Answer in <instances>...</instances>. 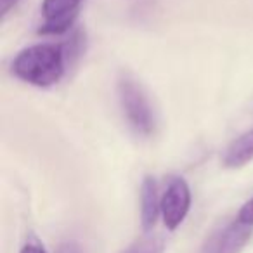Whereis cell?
I'll list each match as a JSON object with an SVG mask.
<instances>
[{
  "mask_svg": "<svg viewBox=\"0 0 253 253\" xmlns=\"http://www.w3.org/2000/svg\"><path fill=\"white\" fill-rule=\"evenodd\" d=\"M116 88H118V99L120 106L123 109V115H125L126 122L130 123L132 128L144 137L155 134V111H153V106L142 85L132 75L122 73L118 78Z\"/></svg>",
  "mask_w": 253,
  "mask_h": 253,
  "instance_id": "2",
  "label": "cell"
},
{
  "mask_svg": "<svg viewBox=\"0 0 253 253\" xmlns=\"http://www.w3.org/2000/svg\"><path fill=\"white\" fill-rule=\"evenodd\" d=\"M160 213L162 198L158 196V184L155 177L146 175L141 184V224L144 231H151L155 227Z\"/></svg>",
  "mask_w": 253,
  "mask_h": 253,
  "instance_id": "6",
  "label": "cell"
},
{
  "mask_svg": "<svg viewBox=\"0 0 253 253\" xmlns=\"http://www.w3.org/2000/svg\"><path fill=\"white\" fill-rule=\"evenodd\" d=\"M84 0H43L42 14L45 18L39 28L40 35H63L77 21Z\"/></svg>",
  "mask_w": 253,
  "mask_h": 253,
  "instance_id": "4",
  "label": "cell"
},
{
  "mask_svg": "<svg viewBox=\"0 0 253 253\" xmlns=\"http://www.w3.org/2000/svg\"><path fill=\"white\" fill-rule=\"evenodd\" d=\"M250 238L252 227L236 218L211 232L210 238L205 241L201 253H241Z\"/></svg>",
  "mask_w": 253,
  "mask_h": 253,
  "instance_id": "5",
  "label": "cell"
},
{
  "mask_svg": "<svg viewBox=\"0 0 253 253\" xmlns=\"http://www.w3.org/2000/svg\"><path fill=\"white\" fill-rule=\"evenodd\" d=\"M19 253H47V250H45V246L39 241V239L30 238L28 241L25 243V246H23Z\"/></svg>",
  "mask_w": 253,
  "mask_h": 253,
  "instance_id": "10",
  "label": "cell"
},
{
  "mask_svg": "<svg viewBox=\"0 0 253 253\" xmlns=\"http://www.w3.org/2000/svg\"><path fill=\"white\" fill-rule=\"evenodd\" d=\"M253 160V128L231 142L224 155V167L227 169H241Z\"/></svg>",
  "mask_w": 253,
  "mask_h": 253,
  "instance_id": "7",
  "label": "cell"
},
{
  "mask_svg": "<svg viewBox=\"0 0 253 253\" xmlns=\"http://www.w3.org/2000/svg\"><path fill=\"white\" fill-rule=\"evenodd\" d=\"M191 208V189L182 177H170L162 196V217L169 231H175Z\"/></svg>",
  "mask_w": 253,
  "mask_h": 253,
  "instance_id": "3",
  "label": "cell"
},
{
  "mask_svg": "<svg viewBox=\"0 0 253 253\" xmlns=\"http://www.w3.org/2000/svg\"><path fill=\"white\" fill-rule=\"evenodd\" d=\"M66 52L63 45L37 43L26 47L12 61V73L19 80L35 87H52L63 78L66 71Z\"/></svg>",
  "mask_w": 253,
  "mask_h": 253,
  "instance_id": "1",
  "label": "cell"
},
{
  "mask_svg": "<svg viewBox=\"0 0 253 253\" xmlns=\"http://www.w3.org/2000/svg\"><path fill=\"white\" fill-rule=\"evenodd\" d=\"M19 0H0V11H2V16H5Z\"/></svg>",
  "mask_w": 253,
  "mask_h": 253,
  "instance_id": "12",
  "label": "cell"
},
{
  "mask_svg": "<svg viewBox=\"0 0 253 253\" xmlns=\"http://www.w3.org/2000/svg\"><path fill=\"white\" fill-rule=\"evenodd\" d=\"M165 252V239L160 234H148L137 239L123 253H163Z\"/></svg>",
  "mask_w": 253,
  "mask_h": 253,
  "instance_id": "8",
  "label": "cell"
},
{
  "mask_svg": "<svg viewBox=\"0 0 253 253\" xmlns=\"http://www.w3.org/2000/svg\"><path fill=\"white\" fill-rule=\"evenodd\" d=\"M57 253H84L77 243H64L57 248Z\"/></svg>",
  "mask_w": 253,
  "mask_h": 253,
  "instance_id": "11",
  "label": "cell"
},
{
  "mask_svg": "<svg viewBox=\"0 0 253 253\" xmlns=\"http://www.w3.org/2000/svg\"><path fill=\"white\" fill-rule=\"evenodd\" d=\"M238 220L250 225V227H253V198L248 200L241 207V210H239V213H238Z\"/></svg>",
  "mask_w": 253,
  "mask_h": 253,
  "instance_id": "9",
  "label": "cell"
}]
</instances>
